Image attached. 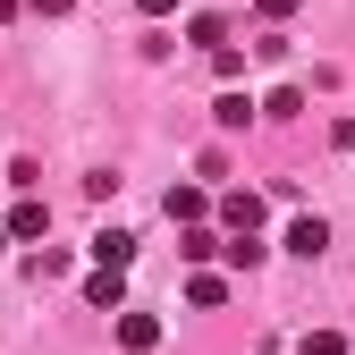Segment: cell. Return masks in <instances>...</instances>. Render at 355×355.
<instances>
[{
	"instance_id": "cell-1",
	"label": "cell",
	"mask_w": 355,
	"mask_h": 355,
	"mask_svg": "<svg viewBox=\"0 0 355 355\" xmlns=\"http://www.w3.org/2000/svg\"><path fill=\"white\" fill-rule=\"evenodd\" d=\"M85 304H94V313H127V262H94V279H85Z\"/></svg>"
},
{
	"instance_id": "cell-2",
	"label": "cell",
	"mask_w": 355,
	"mask_h": 355,
	"mask_svg": "<svg viewBox=\"0 0 355 355\" xmlns=\"http://www.w3.org/2000/svg\"><path fill=\"white\" fill-rule=\"evenodd\" d=\"M9 237H17V245H34V237H51V203H42V195L9 203Z\"/></svg>"
},
{
	"instance_id": "cell-3",
	"label": "cell",
	"mask_w": 355,
	"mask_h": 355,
	"mask_svg": "<svg viewBox=\"0 0 355 355\" xmlns=\"http://www.w3.org/2000/svg\"><path fill=\"white\" fill-rule=\"evenodd\" d=\"M220 220H229V237H262V195H220Z\"/></svg>"
},
{
	"instance_id": "cell-4",
	"label": "cell",
	"mask_w": 355,
	"mask_h": 355,
	"mask_svg": "<svg viewBox=\"0 0 355 355\" xmlns=\"http://www.w3.org/2000/svg\"><path fill=\"white\" fill-rule=\"evenodd\" d=\"M322 245H330V220H322V211H304L296 229H288V254H304V262H322Z\"/></svg>"
},
{
	"instance_id": "cell-5",
	"label": "cell",
	"mask_w": 355,
	"mask_h": 355,
	"mask_svg": "<svg viewBox=\"0 0 355 355\" xmlns=\"http://www.w3.org/2000/svg\"><path fill=\"white\" fill-rule=\"evenodd\" d=\"M169 220H178V229H195V220H211V195L203 187H169V203H161Z\"/></svg>"
},
{
	"instance_id": "cell-6",
	"label": "cell",
	"mask_w": 355,
	"mask_h": 355,
	"mask_svg": "<svg viewBox=\"0 0 355 355\" xmlns=\"http://www.w3.org/2000/svg\"><path fill=\"white\" fill-rule=\"evenodd\" d=\"M119 347H127V355H153V347H161V322H153V313H119Z\"/></svg>"
},
{
	"instance_id": "cell-7",
	"label": "cell",
	"mask_w": 355,
	"mask_h": 355,
	"mask_svg": "<svg viewBox=\"0 0 355 355\" xmlns=\"http://www.w3.org/2000/svg\"><path fill=\"white\" fill-rule=\"evenodd\" d=\"M254 110H262V102H245V94H220V102H211V127H229V136H237Z\"/></svg>"
},
{
	"instance_id": "cell-8",
	"label": "cell",
	"mask_w": 355,
	"mask_h": 355,
	"mask_svg": "<svg viewBox=\"0 0 355 355\" xmlns=\"http://www.w3.org/2000/svg\"><path fill=\"white\" fill-rule=\"evenodd\" d=\"M85 254H94V262H136V237H127V229H102Z\"/></svg>"
},
{
	"instance_id": "cell-9",
	"label": "cell",
	"mask_w": 355,
	"mask_h": 355,
	"mask_svg": "<svg viewBox=\"0 0 355 355\" xmlns=\"http://www.w3.org/2000/svg\"><path fill=\"white\" fill-rule=\"evenodd\" d=\"M178 254H187V262H211V254H229V245H220V237L203 229V220H195V229H187V237H178Z\"/></svg>"
},
{
	"instance_id": "cell-10",
	"label": "cell",
	"mask_w": 355,
	"mask_h": 355,
	"mask_svg": "<svg viewBox=\"0 0 355 355\" xmlns=\"http://www.w3.org/2000/svg\"><path fill=\"white\" fill-rule=\"evenodd\" d=\"M187 304H229V279H220V271H195L187 279Z\"/></svg>"
},
{
	"instance_id": "cell-11",
	"label": "cell",
	"mask_w": 355,
	"mask_h": 355,
	"mask_svg": "<svg viewBox=\"0 0 355 355\" xmlns=\"http://www.w3.org/2000/svg\"><path fill=\"white\" fill-rule=\"evenodd\" d=\"M187 42H203V51H220V42H229V17H211V9H203V17L187 26Z\"/></svg>"
},
{
	"instance_id": "cell-12",
	"label": "cell",
	"mask_w": 355,
	"mask_h": 355,
	"mask_svg": "<svg viewBox=\"0 0 355 355\" xmlns=\"http://www.w3.org/2000/svg\"><path fill=\"white\" fill-rule=\"evenodd\" d=\"M296 110H304V94H296V85H279V94L262 102V119H296Z\"/></svg>"
},
{
	"instance_id": "cell-13",
	"label": "cell",
	"mask_w": 355,
	"mask_h": 355,
	"mask_svg": "<svg viewBox=\"0 0 355 355\" xmlns=\"http://www.w3.org/2000/svg\"><path fill=\"white\" fill-rule=\"evenodd\" d=\"M296 355H347V338H338V330H304V347H296Z\"/></svg>"
},
{
	"instance_id": "cell-14",
	"label": "cell",
	"mask_w": 355,
	"mask_h": 355,
	"mask_svg": "<svg viewBox=\"0 0 355 355\" xmlns=\"http://www.w3.org/2000/svg\"><path fill=\"white\" fill-rule=\"evenodd\" d=\"M288 9H296V0H254V17H262V26H279Z\"/></svg>"
},
{
	"instance_id": "cell-15",
	"label": "cell",
	"mask_w": 355,
	"mask_h": 355,
	"mask_svg": "<svg viewBox=\"0 0 355 355\" xmlns=\"http://www.w3.org/2000/svg\"><path fill=\"white\" fill-rule=\"evenodd\" d=\"M26 9H34V17H68L76 0H26Z\"/></svg>"
},
{
	"instance_id": "cell-16",
	"label": "cell",
	"mask_w": 355,
	"mask_h": 355,
	"mask_svg": "<svg viewBox=\"0 0 355 355\" xmlns=\"http://www.w3.org/2000/svg\"><path fill=\"white\" fill-rule=\"evenodd\" d=\"M136 9H144V17H169V9H178V0H136Z\"/></svg>"
},
{
	"instance_id": "cell-17",
	"label": "cell",
	"mask_w": 355,
	"mask_h": 355,
	"mask_svg": "<svg viewBox=\"0 0 355 355\" xmlns=\"http://www.w3.org/2000/svg\"><path fill=\"white\" fill-rule=\"evenodd\" d=\"M17 9H26V0H0V26H9V17H17Z\"/></svg>"
},
{
	"instance_id": "cell-18",
	"label": "cell",
	"mask_w": 355,
	"mask_h": 355,
	"mask_svg": "<svg viewBox=\"0 0 355 355\" xmlns=\"http://www.w3.org/2000/svg\"><path fill=\"white\" fill-rule=\"evenodd\" d=\"M9 245H17V237H9V220H0V254H9Z\"/></svg>"
}]
</instances>
